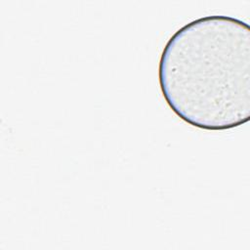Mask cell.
<instances>
[{
	"label": "cell",
	"instance_id": "1",
	"mask_svg": "<svg viewBox=\"0 0 250 250\" xmlns=\"http://www.w3.org/2000/svg\"><path fill=\"white\" fill-rule=\"evenodd\" d=\"M162 96L188 125L225 131L250 119V27L229 16H206L179 28L158 65Z\"/></svg>",
	"mask_w": 250,
	"mask_h": 250
}]
</instances>
